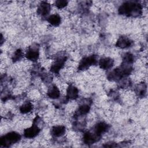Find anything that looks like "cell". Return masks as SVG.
Here are the masks:
<instances>
[{
    "label": "cell",
    "mask_w": 148,
    "mask_h": 148,
    "mask_svg": "<svg viewBox=\"0 0 148 148\" xmlns=\"http://www.w3.org/2000/svg\"><path fill=\"white\" fill-rule=\"evenodd\" d=\"M141 5L136 2L128 1L123 3L119 8V13L126 16H139L142 14Z\"/></svg>",
    "instance_id": "6da1fadb"
},
{
    "label": "cell",
    "mask_w": 148,
    "mask_h": 148,
    "mask_svg": "<svg viewBox=\"0 0 148 148\" xmlns=\"http://www.w3.org/2000/svg\"><path fill=\"white\" fill-rule=\"evenodd\" d=\"M132 68L130 64L123 63L120 66L114 69L108 75V79L111 80H119L130 75Z\"/></svg>",
    "instance_id": "7a4b0ae2"
},
{
    "label": "cell",
    "mask_w": 148,
    "mask_h": 148,
    "mask_svg": "<svg viewBox=\"0 0 148 148\" xmlns=\"http://www.w3.org/2000/svg\"><path fill=\"white\" fill-rule=\"evenodd\" d=\"M20 138L21 136L19 134L16 132H11L1 138L0 143L4 146H9L17 142Z\"/></svg>",
    "instance_id": "3957f363"
},
{
    "label": "cell",
    "mask_w": 148,
    "mask_h": 148,
    "mask_svg": "<svg viewBox=\"0 0 148 148\" xmlns=\"http://www.w3.org/2000/svg\"><path fill=\"white\" fill-rule=\"evenodd\" d=\"M97 62V58L96 56L91 55L90 56L84 57L80 62L78 69L80 71L86 70L90 66L96 64Z\"/></svg>",
    "instance_id": "277c9868"
},
{
    "label": "cell",
    "mask_w": 148,
    "mask_h": 148,
    "mask_svg": "<svg viewBox=\"0 0 148 148\" xmlns=\"http://www.w3.org/2000/svg\"><path fill=\"white\" fill-rule=\"evenodd\" d=\"M66 61V57H60L57 58L53 64L51 65L50 68V71L53 73H58L59 71L64 66L65 62Z\"/></svg>",
    "instance_id": "5b68a950"
},
{
    "label": "cell",
    "mask_w": 148,
    "mask_h": 148,
    "mask_svg": "<svg viewBox=\"0 0 148 148\" xmlns=\"http://www.w3.org/2000/svg\"><path fill=\"white\" fill-rule=\"evenodd\" d=\"M39 56V49L37 46H31L28 49L25 56L27 59L31 61H35L38 59Z\"/></svg>",
    "instance_id": "8992f818"
},
{
    "label": "cell",
    "mask_w": 148,
    "mask_h": 148,
    "mask_svg": "<svg viewBox=\"0 0 148 148\" xmlns=\"http://www.w3.org/2000/svg\"><path fill=\"white\" fill-rule=\"evenodd\" d=\"M40 132V129L36 124L32 125L30 127L25 129L24 131V135L27 138L35 137Z\"/></svg>",
    "instance_id": "52a82bcc"
},
{
    "label": "cell",
    "mask_w": 148,
    "mask_h": 148,
    "mask_svg": "<svg viewBox=\"0 0 148 148\" xmlns=\"http://www.w3.org/2000/svg\"><path fill=\"white\" fill-rule=\"evenodd\" d=\"M132 45V41L127 37L121 36L117 40L116 46L121 49H126Z\"/></svg>",
    "instance_id": "ba28073f"
},
{
    "label": "cell",
    "mask_w": 148,
    "mask_h": 148,
    "mask_svg": "<svg viewBox=\"0 0 148 148\" xmlns=\"http://www.w3.org/2000/svg\"><path fill=\"white\" fill-rule=\"evenodd\" d=\"M50 9V5L47 2L43 1L39 4L37 9V13L40 16H45L49 13Z\"/></svg>",
    "instance_id": "9c48e42d"
},
{
    "label": "cell",
    "mask_w": 148,
    "mask_h": 148,
    "mask_svg": "<svg viewBox=\"0 0 148 148\" xmlns=\"http://www.w3.org/2000/svg\"><path fill=\"white\" fill-rule=\"evenodd\" d=\"M100 136L97 135L96 134H92L91 132H87L84 134L83 136V141L86 144L90 145L95 143L97 141L98 138Z\"/></svg>",
    "instance_id": "30bf717a"
},
{
    "label": "cell",
    "mask_w": 148,
    "mask_h": 148,
    "mask_svg": "<svg viewBox=\"0 0 148 148\" xmlns=\"http://www.w3.org/2000/svg\"><path fill=\"white\" fill-rule=\"evenodd\" d=\"M114 61L110 57H105L101 58L99 61V65L101 68L103 69H108L113 65Z\"/></svg>",
    "instance_id": "8fae6325"
},
{
    "label": "cell",
    "mask_w": 148,
    "mask_h": 148,
    "mask_svg": "<svg viewBox=\"0 0 148 148\" xmlns=\"http://www.w3.org/2000/svg\"><path fill=\"white\" fill-rule=\"evenodd\" d=\"M109 125L104 122H100L97 124L94 128V133L98 136L106 132L109 129Z\"/></svg>",
    "instance_id": "7c38bea8"
},
{
    "label": "cell",
    "mask_w": 148,
    "mask_h": 148,
    "mask_svg": "<svg viewBox=\"0 0 148 148\" xmlns=\"http://www.w3.org/2000/svg\"><path fill=\"white\" fill-rule=\"evenodd\" d=\"M79 91L77 88L73 85L71 84L67 88L66 96L71 99H74L77 98Z\"/></svg>",
    "instance_id": "4fadbf2b"
},
{
    "label": "cell",
    "mask_w": 148,
    "mask_h": 148,
    "mask_svg": "<svg viewBox=\"0 0 148 148\" xmlns=\"http://www.w3.org/2000/svg\"><path fill=\"white\" fill-rule=\"evenodd\" d=\"M51 134L56 137L62 136L65 132V127L62 125L54 126L51 129Z\"/></svg>",
    "instance_id": "5bb4252c"
},
{
    "label": "cell",
    "mask_w": 148,
    "mask_h": 148,
    "mask_svg": "<svg viewBox=\"0 0 148 148\" xmlns=\"http://www.w3.org/2000/svg\"><path fill=\"white\" fill-rule=\"evenodd\" d=\"M60 90L55 85L52 86L50 88H49L47 91L48 97L51 99H57L60 97Z\"/></svg>",
    "instance_id": "9a60e30c"
},
{
    "label": "cell",
    "mask_w": 148,
    "mask_h": 148,
    "mask_svg": "<svg viewBox=\"0 0 148 148\" xmlns=\"http://www.w3.org/2000/svg\"><path fill=\"white\" fill-rule=\"evenodd\" d=\"M90 109V108L89 105H88L87 104H83L78 108L77 110L76 111V112L75 113V115L77 117L84 115L89 112Z\"/></svg>",
    "instance_id": "2e32d148"
},
{
    "label": "cell",
    "mask_w": 148,
    "mask_h": 148,
    "mask_svg": "<svg viewBox=\"0 0 148 148\" xmlns=\"http://www.w3.org/2000/svg\"><path fill=\"white\" fill-rule=\"evenodd\" d=\"M48 22L53 26H58L61 23V17L58 14H54L50 15L47 18Z\"/></svg>",
    "instance_id": "e0dca14e"
},
{
    "label": "cell",
    "mask_w": 148,
    "mask_h": 148,
    "mask_svg": "<svg viewBox=\"0 0 148 148\" xmlns=\"http://www.w3.org/2000/svg\"><path fill=\"white\" fill-rule=\"evenodd\" d=\"M32 104L29 102H27L20 106V111L21 113L25 114L31 112L32 109Z\"/></svg>",
    "instance_id": "ac0fdd59"
},
{
    "label": "cell",
    "mask_w": 148,
    "mask_h": 148,
    "mask_svg": "<svg viewBox=\"0 0 148 148\" xmlns=\"http://www.w3.org/2000/svg\"><path fill=\"white\" fill-rule=\"evenodd\" d=\"M23 57V53L21 49H17L14 53L12 57V60L13 61H17L22 58Z\"/></svg>",
    "instance_id": "d6986e66"
},
{
    "label": "cell",
    "mask_w": 148,
    "mask_h": 148,
    "mask_svg": "<svg viewBox=\"0 0 148 148\" xmlns=\"http://www.w3.org/2000/svg\"><path fill=\"white\" fill-rule=\"evenodd\" d=\"M123 61L124 63L131 64L134 61V57L131 53H126L124 56Z\"/></svg>",
    "instance_id": "ffe728a7"
},
{
    "label": "cell",
    "mask_w": 148,
    "mask_h": 148,
    "mask_svg": "<svg viewBox=\"0 0 148 148\" xmlns=\"http://www.w3.org/2000/svg\"><path fill=\"white\" fill-rule=\"evenodd\" d=\"M68 4V1L65 0H58L55 2V5L59 9L63 8L65 7Z\"/></svg>",
    "instance_id": "44dd1931"
}]
</instances>
